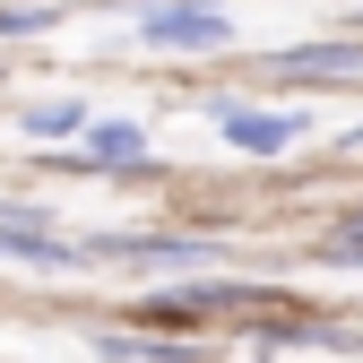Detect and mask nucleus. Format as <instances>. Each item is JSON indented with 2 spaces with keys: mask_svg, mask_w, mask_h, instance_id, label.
<instances>
[{
  "mask_svg": "<svg viewBox=\"0 0 363 363\" xmlns=\"http://www.w3.org/2000/svg\"><path fill=\"white\" fill-rule=\"evenodd\" d=\"M78 164H96V173H147V130L130 121V113L86 121V147H78Z\"/></svg>",
  "mask_w": 363,
  "mask_h": 363,
  "instance_id": "4",
  "label": "nucleus"
},
{
  "mask_svg": "<svg viewBox=\"0 0 363 363\" xmlns=\"http://www.w3.org/2000/svg\"><path fill=\"white\" fill-rule=\"evenodd\" d=\"M303 113H268V104H216V139L234 147V156H286L303 139Z\"/></svg>",
  "mask_w": 363,
  "mask_h": 363,
  "instance_id": "3",
  "label": "nucleus"
},
{
  "mask_svg": "<svg viewBox=\"0 0 363 363\" xmlns=\"http://www.w3.org/2000/svg\"><path fill=\"white\" fill-rule=\"evenodd\" d=\"M139 43L147 52H225L234 43V9H216V0H147Z\"/></svg>",
  "mask_w": 363,
  "mask_h": 363,
  "instance_id": "1",
  "label": "nucleus"
},
{
  "mask_svg": "<svg viewBox=\"0 0 363 363\" xmlns=\"http://www.w3.org/2000/svg\"><path fill=\"white\" fill-rule=\"evenodd\" d=\"M86 121H96V113H86L78 96H43V104L26 113V130H35V139H86Z\"/></svg>",
  "mask_w": 363,
  "mask_h": 363,
  "instance_id": "6",
  "label": "nucleus"
},
{
  "mask_svg": "<svg viewBox=\"0 0 363 363\" xmlns=\"http://www.w3.org/2000/svg\"><path fill=\"white\" fill-rule=\"evenodd\" d=\"M337 234H346V242H363V208H346V225H337Z\"/></svg>",
  "mask_w": 363,
  "mask_h": 363,
  "instance_id": "8",
  "label": "nucleus"
},
{
  "mask_svg": "<svg viewBox=\"0 0 363 363\" xmlns=\"http://www.w3.org/2000/svg\"><path fill=\"white\" fill-rule=\"evenodd\" d=\"M268 86H346L363 78V35H320V43H286V52L259 61Z\"/></svg>",
  "mask_w": 363,
  "mask_h": 363,
  "instance_id": "2",
  "label": "nucleus"
},
{
  "mask_svg": "<svg viewBox=\"0 0 363 363\" xmlns=\"http://www.w3.org/2000/svg\"><path fill=\"white\" fill-rule=\"evenodd\" d=\"M104 363H199L191 346H139V337H104Z\"/></svg>",
  "mask_w": 363,
  "mask_h": 363,
  "instance_id": "7",
  "label": "nucleus"
},
{
  "mask_svg": "<svg viewBox=\"0 0 363 363\" xmlns=\"http://www.w3.org/2000/svg\"><path fill=\"white\" fill-rule=\"evenodd\" d=\"M86 259H182V268H199V259H216V242H191V234H96Z\"/></svg>",
  "mask_w": 363,
  "mask_h": 363,
  "instance_id": "5",
  "label": "nucleus"
}]
</instances>
